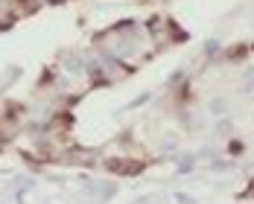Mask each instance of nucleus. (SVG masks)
I'll return each mask as SVG.
<instances>
[{
  "mask_svg": "<svg viewBox=\"0 0 254 204\" xmlns=\"http://www.w3.org/2000/svg\"><path fill=\"white\" fill-rule=\"evenodd\" d=\"M111 169H123V175H134V172H140V163H131V160H111Z\"/></svg>",
  "mask_w": 254,
  "mask_h": 204,
  "instance_id": "nucleus-1",
  "label": "nucleus"
},
{
  "mask_svg": "<svg viewBox=\"0 0 254 204\" xmlns=\"http://www.w3.org/2000/svg\"><path fill=\"white\" fill-rule=\"evenodd\" d=\"M88 73H91V79H94V85H105V82H108V79H105V73H102L97 64H94V67H88Z\"/></svg>",
  "mask_w": 254,
  "mask_h": 204,
  "instance_id": "nucleus-2",
  "label": "nucleus"
},
{
  "mask_svg": "<svg viewBox=\"0 0 254 204\" xmlns=\"http://www.w3.org/2000/svg\"><path fill=\"white\" fill-rule=\"evenodd\" d=\"M173 202H176V204H196L193 199H190V196H184V193H178V196L173 199Z\"/></svg>",
  "mask_w": 254,
  "mask_h": 204,
  "instance_id": "nucleus-3",
  "label": "nucleus"
},
{
  "mask_svg": "<svg viewBox=\"0 0 254 204\" xmlns=\"http://www.w3.org/2000/svg\"><path fill=\"white\" fill-rule=\"evenodd\" d=\"M228 152L231 154H243V143H237V140H234V143L228 146Z\"/></svg>",
  "mask_w": 254,
  "mask_h": 204,
  "instance_id": "nucleus-4",
  "label": "nucleus"
},
{
  "mask_svg": "<svg viewBox=\"0 0 254 204\" xmlns=\"http://www.w3.org/2000/svg\"><path fill=\"white\" fill-rule=\"evenodd\" d=\"M204 50H207V52H219V44H216V41H210V44H207Z\"/></svg>",
  "mask_w": 254,
  "mask_h": 204,
  "instance_id": "nucleus-5",
  "label": "nucleus"
}]
</instances>
